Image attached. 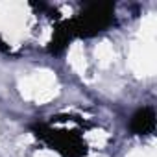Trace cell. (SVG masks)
<instances>
[{"instance_id": "obj_1", "label": "cell", "mask_w": 157, "mask_h": 157, "mask_svg": "<svg viewBox=\"0 0 157 157\" xmlns=\"http://www.w3.org/2000/svg\"><path fill=\"white\" fill-rule=\"evenodd\" d=\"M129 128L133 133L137 135H148L153 131L155 128V113L151 107H142L139 109L133 117H131V122H129Z\"/></svg>"}]
</instances>
